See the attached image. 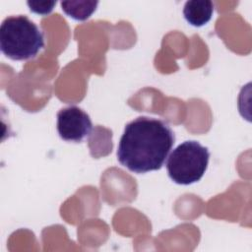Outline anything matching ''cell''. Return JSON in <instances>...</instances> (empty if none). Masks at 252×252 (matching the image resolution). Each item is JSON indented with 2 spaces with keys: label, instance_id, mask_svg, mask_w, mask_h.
Returning <instances> with one entry per match:
<instances>
[{
  "label": "cell",
  "instance_id": "cell-6",
  "mask_svg": "<svg viewBox=\"0 0 252 252\" xmlns=\"http://www.w3.org/2000/svg\"><path fill=\"white\" fill-rule=\"evenodd\" d=\"M97 4V1H62L61 7L69 17L77 21H85L93 15Z\"/></svg>",
  "mask_w": 252,
  "mask_h": 252
},
{
  "label": "cell",
  "instance_id": "cell-5",
  "mask_svg": "<svg viewBox=\"0 0 252 252\" xmlns=\"http://www.w3.org/2000/svg\"><path fill=\"white\" fill-rule=\"evenodd\" d=\"M214 4L210 0H190L183 8L185 20L194 27L206 25L213 16Z\"/></svg>",
  "mask_w": 252,
  "mask_h": 252
},
{
  "label": "cell",
  "instance_id": "cell-7",
  "mask_svg": "<svg viewBox=\"0 0 252 252\" xmlns=\"http://www.w3.org/2000/svg\"><path fill=\"white\" fill-rule=\"evenodd\" d=\"M27 4L32 12L44 16L53 10L56 1H28Z\"/></svg>",
  "mask_w": 252,
  "mask_h": 252
},
{
  "label": "cell",
  "instance_id": "cell-3",
  "mask_svg": "<svg viewBox=\"0 0 252 252\" xmlns=\"http://www.w3.org/2000/svg\"><path fill=\"white\" fill-rule=\"evenodd\" d=\"M210 152L197 141H185L169 155L166 169L170 179L180 185L199 181L207 170Z\"/></svg>",
  "mask_w": 252,
  "mask_h": 252
},
{
  "label": "cell",
  "instance_id": "cell-1",
  "mask_svg": "<svg viewBox=\"0 0 252 252\" xmlns=\"http://www.w3.org/2000/svg\"><path fill=\"white\" fill-rule=\"evenodd\" d=\"M171 128L162 120L139 116L126 124L117 158L129 170L146 173L162 167L174 144Z\"/></svg>",
  "mask_w": 252,
  "mask_h": 252
},
{
  "label": "cell",
  "instance_id": "cell-4",
  "mask_svg": "<svg viewBox=\"0 0 252 252\" xmlns=\"http://www.w3.org/2000/svg\"><path fill=\"white\" fill-rule=\"evenodd\" d=\"M56 127L61 139L79 143L91 134L93 123L89 114L82 108L70 105L58 111Z\"/></svg>",
  "mask_w": 252,
  "mask_h": 252
},
{
  "label": "cell",
  "instance_id": "cell-2",
  "mask_svg": "<svg viewBox=\"0 0 252 252\" xmlns=\"http://www.w3.org/2000/svg\"><path fill=\"white\" fill-rule=\"evenodd\" d=\"M44 47L41 30L27 16H10L0 26V48L12 60L34 58Z\"/></svg>",
  "mask_w": 252,
  "mask_h": 252
}]
</instances>
